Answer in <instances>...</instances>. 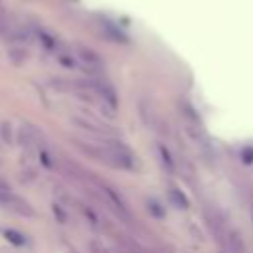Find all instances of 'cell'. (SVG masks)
<instances>
[{
	"mask_svg": "<svg viewBox=\"0 0 253 253\" xmlns=\"http://www.w3.org/2000/svg\"><path fill=\"white\" fill-rule=\"evenodd\" d=\"M75 59H77L79 63H83L89 71H99V69H103V57H101L95 49H91V47H87V45H81V43L75 45Z\"/></svg>",
	"mask_w": 253,
	"mask_h": 253,
	"instance_id": "6da1fadb",
	"label": "cell"
},
{
	"mask_svg": "<svg viewBox=\"0 0 253 253\" xmlns=\"http://www.w3.org/2000/svg\"><path fill=\"white\" fill-rule=\"evenodd\" d=\"M206 223H208V227H210V231L213 233V237L217 239V241H221L223 239V235L227 233V225H225V217L221 215V211L217 210V208H206Z\"/></svg>",
	"mask_w": 253,
	"mask_h": 253,
	"instance_id": "7a4b0ae2",
	"label": "cell"
},
{
	"mask_svg": "<svg viewBox=\"0 0 253 253\" xmlns=\"http://www.w3.org/2000/svg\"><path fill=\"white\" fill-rule=\"evenodd\" d=\"M101 194H105V202L115 210V213L119 215V217H123V219H130V211H128V208H126V204H125V200L111 188V186H107V184H101Z\"/></svg>",
	"mask_w": 253,
	"mask_h": 253,
	"instance_id": "3957f363",
	"label": "cell"
},
{
	"mask_svg": "<svg viewBox=\"0 0 253 253\" xmlns=\"http://www.w3.org/2000/svg\"><path fill=\"white\" fill-rule=\"evenodd\" d=\"M89 85H91V89H95V91L103 97V101H105L111 109L117 107V95H115V89H113L107 81H103V79H93Z\"/></svg>",
	"mask_w": 253,
	"mask_h": 253,
	"instance_id": "277c9868",
	"label": "cell"
},
{
	"mask_svg": "<svg viewBox=\"0 0 253 253\" xmlns=\"http://www.w3.org/2000/svg\"><path fill=\"white\" fill-rule=\"evenodd\" d=\"M219 245L223 247V251H225V253H243V251H245V247H243V241H241L239 233H237V231H233V229H227V233L223 235V239L219 241Z\"/></svg>",
	"mask_w": 253,
	"mask_h": 253,
	"instance_id": "5b68a950",
	"label": "cell"
},
{
	"mask_svg": "<svg viewBox=\"0 0 253 253\" xmlns=\"http://www.w3.org/2000/svg\"><path fill=\"white\" fill-rule=\"evenodd\" d=\"M36 36L40 38V42H42V45H43L45 49H49V51H57V49H59V42H57V38H55L53 34H49L47 30H43V28H36Z\"/></svg>",
	"mask_w": 253,
	"mask_h": 253,
	"instance_id": "8992f818",
	"label": "cell"
},
{
	"mask_svg": "<svg viewBox=\"0 0 253 253\" xmlns=\"http://www.w3.org/2000/svg\"><path fill=\"white\" fill-rule=\"evenodd\" d=\"M168 196H170V202L176 206V208H182V210H186L188 206H190V202H188V198L182 194V190H178V188H170L168 190Z\"/></svg>",
	"mask_w": 253,
	"mask_h": 253,
	"instance_id": "52a82bcc",
	"label": "cell"
},
{
	"mask_svg": "<svg viewBox=\"0 0 253 253\" xmlns=\"http://www.w3.org/2000/svg\"><path fill=\"white\" fill-rule=\"evenodd\" d=\"M4 237H6V239H8L10 243L18 245V247L26 243V237H24V235H22L20 231H16V229H6V231H4Z\"/></svg>",
	"mask_w": 253,
	"mask_h": 253,
	"instance_id": "ba28073f",
	"label": "cell"
},
{
	"mask_svg": "<svg viewBox=\"0 0 253 253\" xmlns=\"http://www.w3.org/2000/svg\"><path fill=\"white\" fill-rule=\"evenodd\" d=\"M158 150H160V156H162V162H164V164L168 166V170L172 172V170H174V164H172V158H170V152H168V150H166V148H164L162 144L158 146Z\"/></svg>",
	"mask_w": 253,
	"mask_h": 253,
	"instance_id": "9c48e42d",
	"label": "cell"
},
{
	"mask_svg": "<svg viewBox=\"0 0 253 253\" xmlns=\"http://www.w3.org/2000/svg\"><path fill=\"white\" fill-rule=\"evenodd\" d=\"M89 251H91V253H111L105 245H101V243H97V241H91V243H89Z\"/></svg>",
	"mask_w": 253,
	"mask_h": 253,
	"instance_id": "30bf717a",
	"label": "cell"
},
{
	"mask_svg": "<svg viewBox=\"0 0 253 253\" xmlns=\"http://www.w3.org/2000/svg\"><path fill=\"white\" fill-rule=\"evenodd\" d=\"M243 162H253V146H247L243 150Z\"/></svg>",
	"mask_w": 253,
	"mask_h": 253,
	"instance_id": "8fae6325",
	"label": "cell"
},
{
	"mask_svg": "<svg viewBox=\"0 0 253 253\" xmlns=\"http://www.w3.org/2000/svg\"><path fill=\"white\" fill-rule=\"evenodd\" d=\"M40 156H42V162H43V164H45V166H49V168H51V166H53V162H51V160H49V154H47V152H42V154H40Z\"/></svg>",
	"mask_w": 253,
	"mask_h": 253,
	"instance_id": "7c38bea8",
	"label": "cell"
}]
</instances>
